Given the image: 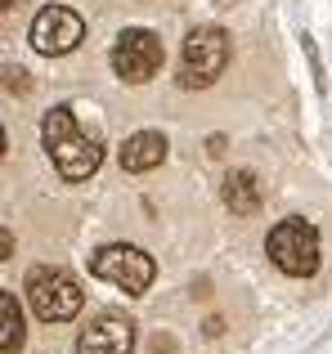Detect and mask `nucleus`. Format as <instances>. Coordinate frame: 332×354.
<instances>
[{"label":"nucleus","mask_w":332,"mask_h":354,"mask_svg":"<svg viewBox=\"0 0 332 354\" xmlns=\"http://www.w3.org/2000/svg\"><path fill=\"white\" fill-rule=\"evenodd\" d=\"M220 198H225V207L234 211V216H256V207H261V184H256L252 171H229Z\"/></svg>","instance_id":"9d476101"},{"label":"nucleus","mask_w":332,"mask_h":354,"mask_svg":"<svg viewBox=\"0 0 332 354\" xmlns=\"http://www.w3.org/2000/svg\"><path fill=\"white\" fill-rule=\"evenodd\" d=\"M81 36H86L81 14H72L68 5H45L41 14L32 18V32H27V41H32L36 54H45V59H59V54H72V50H77Z\"/></svg>","instance_id":"0eeeda50"},{"label":"nucleus","mask_w":332,"mask_h":354,"mask_svg":"<svg viewBox=\"0 0 332 354\" xmlns=\"http://www.w3.org/2000/svg\"><path fill=\"white\" fill-rule=\"evenodd\" d=\"M113 72L126 86H144L162 72V41L149 27H126L113 45Z\"/></svg>","instance_id":"423d86ee"},{"label":"nucleus","mask_w":332,"mask_h":354,"mask_svg":"<svg viewBox=\"0 0 332 354\" xmlns=\"http://www.w3.org/2000/svg\"><path fill=\"white\" fill-rule=\"evenodd\" d=\"M27 301H32V310H36V319L41 323H68V319H77V310H81V287H77V278L68 274V269H50V265H41V269H32L27 274Z\"/></svg>","instance_id":"39448f33"},{"label":"nucleus","mask_w":332,"mask_h":354,"mask_svg":"<svg viewBox=\"0 0 332 354\" xmlns=\"http://www.w3.org/2000/svg\"><path fill=\"white\" fill-rule=\"evenodd\" d=\"M23 350V314H18V296L0 292V354Z\"/></svg>","instance_id":"9b49d317"},{"label":"nucleus","mask_w":332,"mask_h":354,"mask_svg":"<svg viewBox=\"0 0 332 354\" xmlns=\"http://www.w3.org/2000/svg\"><path fill=\"white\" fill-rule=\"evenodd\" d=\"M162 162H166V139L158 130H135V135L122 144V166L131 175H144V171H153V166H162Z\"/></svg>","instance_id":"1a4fd4ad"},{"label":"nucleus","mask_w":332,"mask_h":354,"mask_svg":"<svg viewBox=\"0 0 332 354\" xmlns=\"http://www.w3.org/2000/svg\"><path fill=\"white\" fill-rule=\"evenodd\" d=\"M135 350V323L122 314H99L77 337V354H131Z\"/></svg>","instance_id":"6e6552de"},{"label":"nucleus","mask_w":332,"mask_h":354,"mask_svg":"<svg viewBox=\"0 0 332 354\" xmlns=\"http://www.w3.org/2000/svg\"><path fill=\"white\" fill-rule=\"evenodd\" d=\"M90 274H95L99 283H113L117 292H126V296H144L153 287L158 265H153L149 251L131 247V242H108V247H99L95 256H90Z\"/></svg>","instance_id":"f03ea898"},{"label":"nucleus","mask_w":332,"mask_h":354,"mask_svg":"<svg viewBox=\"0 0 332 354\" xmlns=\"http://www.w3.org/2000/svg\"><path fill=\"white\" fill-rule=\"evenodd\" d=\"M41 139H45V153H50L54 171H59L63 180H90V175L99 171V162H104L99 139L86 135V130L77 126L72 108H54V113H45Z\"/></svg>","instance_id":"f257e3e1"},{"label":"nucleus","mask_w":332,"mask_h":354,"mask_svg":"<svg viewBox=\"0 0 332 354\" xmlns=\"http://www.w3.org/2000/svg\"><path fill=\"white\" fill-rule=\"evenodd\" d=\"M265 251H270V260L283 269V274L310 278L319 269V229L310 225V220H301V216L279 220V225L270 229V238H265Z\"/></svg>","instance_id":"20e7f679"},{"label":"nucleus","mask_w":332,"mask_h":354,"mask_svg":"<svg viewBox=\"0 0 332 354\" xmlns=\"http://www.w3.org/2000/svg\"><path fill=\"white\" fill-rule=\"evenodd\" d=\"M9 5H18V0H0V9H9Z\"/></svg>","instance_id":"f8f14e48"},{"label":"nucleus","mask_w":332,"mask_h":354,"mask_svg":"<svg viewBox=\"0 0 332 354\" xmlns=\"http://www.w3.org/2000/svg\"><path fill=\"white\" fill-rule=\"evenodd\" d=\"M225 68H229V32L225 27H193L184 36V54H180V86L202 90Z\"/></svg>","instance_id":"7ed1b4c3"}]
</instances>
